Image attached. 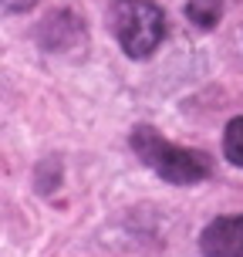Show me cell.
Instances as JSON below:
<instances>
[{"mask_svg": "<svg viewBox=\"0 0 243 257\" xmlns=\"http://www.w3.org/2000/svg\"><path fill=\"white\" fill-rule=\"evenodd\" d=\"M132 149L149 169H155L166 183H176V186H192V183L206 180L213 173V163H209L206 153L186 149V146H172L152 125H139L132 132Z\"/></svg>", "mask_w": 243, "mask_h": 257, "instance_id": "cell-1", "label": "cell"}, {"mask_svg": "<svg viewBox=\"0 0 243 257\" xmlns=\"http://www.w3.org/2000/svg\"><path fill=\"white\" fill-rule=\"evenodd\" d=\"M223 153H226V159L233 166L243 169V115L230 118V125L223 132Z\"/></svg>", "mask_w": 243, "mask_h": 257, "instance_id": "cell-5", "label": "cell"}, {"mask_svg": "<svg viewBox=\"0 0 243 257\" xmlns=\"http://www.w3.org/2000/svg\"><path fill=\"white\" fill-rule=\"evenodd\" d=\"M223 11H226V0H189V4H186V17H189L199 31H213V27L219 24Z\"/></svg>", "mask_w": 243, "mask_h": 257, "instance_id": "cell-4", "label": "cell"}, {"mask_svg": "<svg viewBox=\"0 0 243 257\" xmlns=\"http://www.w3.org/2000/svg\"><path fill=\"white\" fill-rule=\"evenodd\" d=\"M108 31L128 58H149L166 38V14L152 0H115L108 7Z\"/></svg>", "mask_w": 243, "mask_h": 257, "instance_id": "cell-2", "label": "cell"}, {"mask_svg": "<svg viewBox=\"0 0 243 257\" xmlns=\"http://www.w3.org/2000/svg\"><path fill=\"white\" fill-rule=\"evenodd\" d=\"M203 257H243V213L240 217H216L199 233Z\"/></svg>", "mask_w": 243, "mask_h": 257, "instance_id": "cell-3", "label": "cell"}]
</instances>
